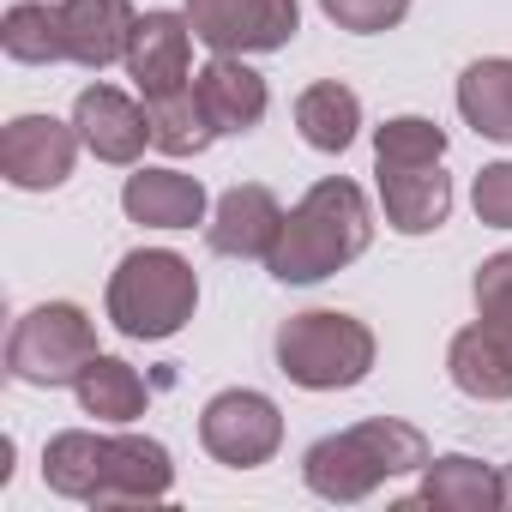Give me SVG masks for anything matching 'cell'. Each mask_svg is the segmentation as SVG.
Masks as SVG:
<instances>
[{
  "label": "cell",
  "mask_w": 512,
  "mask_h": 512,
  "mask_svg": "<svg viewBox=\"0 0 512 512\" xmlns=\"http://www.w3.org/2000/svg\"><path fill=\"white\" fill-rule=\"evenodd\" d=\"M296 127H302V139H308L314 151H350V139H356V127H362V97H356L350 85H338V79L308 85V91L296 97Z\"/></svg>",
  "instance_id": "cell-21"
},
{
  "label": "cell",
  "mask_w": 512,
  "mask_h": 512,
  "mask_svg": "<svg viewBox=\"0 0 512 512\" xmlns=\"http://www.w3.org/2000/svg\"><path fill=\"white\" fill-rule=\"evenodd\" d=\"M500 482H506V506H512V464H506V476H500Z\"/></svg>",
  "instance_id": "cell-27"
},
{
  "label": "cell",
  "mask_w": 512,
  "mask_h": 512,
  "mask_svg": "<svg viewBox=\"0 0 512 512\" xmlns=\"http://www.w3.org/2000/svg\"><path fill=\"white\" fill-rule=\"evenodd\" d=\"M446 374L464 398H482V404L512 398V314H476V326L452 338Z\"/></svg>",
  "instance_id": "cell-11"
},
{
  "label": "cell",
  "mask_w": 512,
  "mask_h": 512,
  "mask_svg": "<svg viewBox=\"0 0 512 512\" xmlns=\"http://www.w3.org/2000/svg\"><path fill=\"white\" fill-rule=\"evenodd\" d=\"M73 127H79L85 151L103 157V163H139V151L151 145V109H139V103H133L127 91H115V85L79 91Z\"/></svg>",
  "instance_id": "cell-12"
},
{
  "label": "cell",
  "mask_w": 512,
  "mask_h": 512,
  "mask_svg": "<svg viewBox=\"0 0 512 512\" xmlns=\"http://www.w3.org/2000/svg\"><path fill=\"white\" fill-rule=\"evenodd\" d=\"M187 25L211 55H266L302 25L296 0H187Z\"/></svg>",
  "instance_id": "cell-6"
},
{
  "label": "cell",
  "mask_w": 512,
  "mask_h": 512,
  "mask_svg": "<svg viewBox=\"0 0 512 512\" xmlns=\"http://www.w3.org/2000/svg\"><path fill=\"white\" fill-rule=\"evenodd\" d=\"M284 229V205L272 187H229L205 223V241L223 260H266Z\"/></svg>",
  "instance_id": "cell-13"
},
{
  "label": "cell",
  "mask_w": 512,
  "mask_h": 512,
  "mask_svg": "<svg viewBox=\"0 0 512 512\" xmlns=\"http://www.w3.org/2000/svg\"><path fill=\"white\" fill-rule=\"evenodd\" d=\"M476 217L488 223V229H512V163H488L482 175H476Z\"/></svg>",
  "instance_id": "cell-25"
},
{
  "label": "cell",
  "mask_w": 512,
  "mask_h": 512,
  "mask_svg": "<svg viewBox=\"0 0 512 512\" xmlns=\"http://www.w3.org/2000/svg\"><path fill=\"white\" fill-rule=\"evenodd\" d=\"M193 302H199V278L169 247H133L109 278V320L121 338L139 344L175 338L193 320Z\"/></svg>",
  "instance_id": "cell-3"
},
{
  "label": "cell",
  "mask_w": 512,
  "mask_h": 512,
  "mask_svg": "<svg viewBox=\"0 0 512 512\" xmlns=\"http://www.w3.org/2000/svg\"><path fill=\"white\" fill-rule=\"evenodd\" d=\"M199 440L217 464H235V470H253V464H266L278 446H284V416L266 392H217L199 416Z\"/></svg>",
  "instance_id": "cell-7"
},
{
  "label": "cell",
  "mask_w": 512,
  "mask_h": 512,
  "mask_svg": "<svg viewBox=\"0 0 512 512\" xmlns=\"http://www.w3.org/2000/svg\"><path fill=\"white\" fill-rule=\"evenodd\" d=\"M458 115L482 139L512 145V61L506 55H488V61L464 67V79H458Z\"/></svg>",
  "instance_id": "cell-19"
},
{
  "label": "cell",
  "mask_w": 512,
  "mask_h": 512,
  "mask_svg": "<svg viewBox=\"0 0 512 512\" xmlns=\"http://www.w3.org/2000/svg\"><path fill=\"white\" fill-rule=\"evenodd\" d=\"M193 97H199L211 133H253V127L266 121V103H272L266 79L253 73L241 55H211L193 73Z\"/></svg>",
  "instance_id": "cell-14"
},
{
  "label": "cell",
  "mask_w": 512,
  "mask_h": 512,
  "mask_svg": "<svg viewBox=\"0 0 512 512\" xmlns=\"http://www.w3.org/2000/svg\"><path fill=\"white\" fill-rule=\"evenodd\" d=\"M380 163V205L398 235H428L452 211V181L440 175V157H374Z\"/></svg>",
  "instance_id": "cell-10"
},
{
  "label": "cell",
  "mask_w": 512,
  "mask_h": 512,
  "mask_svg": "<svg viewBox=\"0 0 512 512\" xmlns=\"http://www.w3.org/2000/svg\"><path fill=\"white\" fill-rule=\"evenodd\" d=\"M326 19L338 31H356V37H374V31H392L404 13H410V0H320Z\"/></svg>",
  "instance_id": "cell-24"
},
{
  "label": "cell",
  "mask_w": 512,
  "mask_h": 512,
  "mask_svg": "<svg viewBox=\"0 0 512 512\" xmlns=\"http://www.w3.org/2000/svg\"><path fill=\"white\" fill-rule=\"evenodd\" d=\"M79 127L55 121V115H19L0 133V175L25 193H49L73 175V157H79Z\"/></svg>",
  "instance_id": "cell-8"
},
{
  "label": "cell",
  "mask_w": 512,
  "mask_h": 512,
  "mask_svg": "<svg viewBox=\"0 0 512 512\" xmlns=\"http://www.w3.org/2000/svg\"><path fill=\"white\" fill-rule=\"evenodd\" d=\"M368 241H374V217H368L362 187L332 175V181H314L296 211H284V229H278V247L266 253V266L278 284H320L344 272L350 260H362Z\"/></svg>",
  "instance_id": "cell-1"
},
{
  "label": "cell",
  "mask_w": 512,
  "mask_h": 512,
  "mask_svg": "<svg viewBox=\"0 0 512 512\" xmlns=\"http://www.w3.org/2000/svg\"><path fill=\"white\" fill-rule=\"evenodd\" d=\"M169 488H175V464L163 440L109 434V476L97 488V506H139V500H163Z\"/></svg>",
  "instance_id": "cell-16"
},
{
  "label": "cell",
  "mask_w": 512,
  "mask_h": 512,
  "mask_svg": "<svg viewBox=\"0 0 512 512\" xmlns=\"http://www.w3.org/2000/svg\"><path fill=\"white\" fill-rule=\"evenodd\" d=\"M121 211L145 229H193L205 223V187L181 169H139L121 187Z\"/></svg>",
  "instance_id": "cell-17"
},
{
  "label": "cell",
  "mask_w": 512,
  "mask_h": 512,
  "mask_svg": "<svg viewBox=\"0 0 512 512\" xmlns=\"http://www.w3.org/2000/svg\"><path fill=\"white\" fill-rule=\"evenodd\" d=\"M145 109H151V145L169 151V157H193V151H205L217 139L211 121H205V109H199V97H193V85L169 91V97H151Z\"/></svg>",
  "instance_id": "cell-23"
},
{
  "label": "cell",
  "mask_w": 512,
  "mask_h": 512,
  "mask_svg": "<svg viewBox=\"0 0 512 512\" xmlns=\"http://www.w3.org/2000/svg\"><path fill=\"white\" fill-rule=\"evenodd\" d=\"M73 392H79V410L85 416H97V422H133V416H145V380L121 362V356H91L85 362V374L73 380Z\"/></svg>",
  "instance_id": "cell-20"
},
{
  "label": "cell",
  "mask_w": 512,
  "mask_h": 512,
  "mask_svg": "<svg viewBox=\"0 0 512 512\" xmlns=\"http://www.w3.org/2000/svg\"><path fill=\"white\" fill-rule=\"evenodd\" d=\"M422 464H428L422 428H410V422H398V416H374V422H356V428H344V434L314 440L308 458H302V476H308V488H314L320 500L350 506V500H368L380 482L410 476V470H422Z\"/></svg>",
  "instance_id": "cell-2"
},
{
  "label": "cell",
  "mask_w": 512,
  "mask_h": 512,
  "mask_svg": "<svg viewBox=\"0 0 512 512\" xmlns=\"http://www.w3.org/2000/svg\"><path fill=\"white\" fill-rule=\"evenodd\" d=\"M91 356H97V326L73 302L31 308L7 338V368L25 386H73Z\"/></svg>",
  "instance_id": "cell-5"
},
{
  "label": "cell",
  "mask_w": 512,
  "mask_h": 512,
  "mask_svg": "<svg viewBox=\"0 0 512 512\" xmlns=\"http://www.w3.org/2000/svg\"><path fill=\"white\" fill-rule=\"evenodd\" d=\"M470 296H476V314H512V247L476 266Z\"/></svg>",
  "instance_id": "cell-26"
},
{
  "label": "cell",
  "mask_w": 512,
  "mask_h": 512,
  "mask_svg": "<svg viewBox=\"0 0 512 512\" xmlns=\"http://www.w3.org/2000/svg\"><path fill=\"white\" fill-rule=\"evenodd\" d=\"M278 368L296 386H308V392H344V386L368 380V368H374V332L356 314H338V308L290 314L278 326Z\"/></svg>",
  "instance_id": "cell-4"
},
{
  "label": "cell",
  "mask_w": 512,
  "mask_h": 512,
  "mask_svg": "<svg viewBox=\"0 0 512 512\" xmlns=\"http://www.w3.org/2000/svg\"><path fill=\"white\" fill-rule=\"evenodd\" d=\"M61 25H67V61L103 73L109 61H127L133 43V0H61Z\"/></svg>",
  "instance_id": "cell-15"
},
{
  "label": "cell",
  "mask_w": 512,
  "mask_h": 512,
  "mask_svg": "<svg viewBox=\"0 0 512 512\" xmlns=\"http://www.w3.org/2000/svg\"><path fill=\"white\" fill-rule=\"evenodd\" d=\"M0 49L25 67H55L67 61V25H61V7H37V0H19L0 19Z\"/></svg>",
  "instance_id": "cell-22"
},
{
  "label": "cell",
  "mask_w": 512,
  "mask_h": 512,
  "mask_svg": "<svg viewBox=\"0 0 512 512\" xmlns=\"http://www.w3.org/2000/svg\"><path fill=\"white\" fill-rule=\"evenodd\" d=\"M193 25L187 13H145L133 25V43H127V79L139 85V97H169V91H187L193 79Z\"/></svg>",
  "instance_id": "cell-9"
},
{
  "label": "cell",
  "mask_w": 512,
  "mask_h": 512,
  "mask_svg": "<svg viewBox=\"0 0 512 512\" xmlns=\"http://www.w3.org/2000/svg\"><path fill=\"white\" fill-rule=\"evenodd\" d=\"M410 506H434V512H494V506H506V482L488 464L452 452V458H428L422 464V488H416Z\"/></svg>",
  "instance_id": "cell-18"
}]
</instances>
